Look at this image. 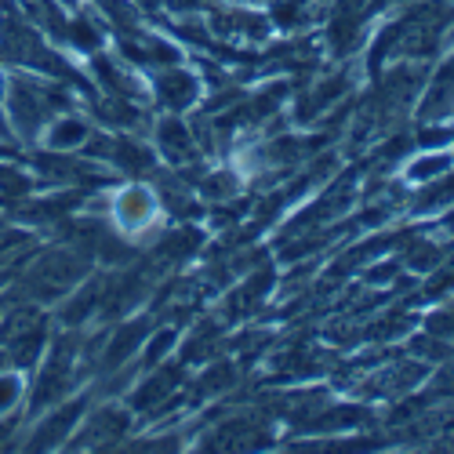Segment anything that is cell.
<instances>
[{"mask_svg":"<svg viewBox=\"0 0 454 454\" xmlns=\"http://www.w3.org/2000/svg\"><path fill=\"white\" fill-rule=\"evenodd\" d=\"M124 55H128L131 62H138V66H157V69H164V66H175V62H178V51H175L168 41H160V36H142V41H124Z\"/></svg>","mask_w":454,"mask_h":454,"instance_id":"4fadbf2b","label":"cell"},{"mask_svg":"<svg viewBox=\"0 0 454 454\" xmlns=\"http://www.w3.org/2000/svg\"><path fill=\"white\" fill-rule=\"evenodd\" d=\"M168 4H171L175 12H193V8L200 4V0H168Z\"/></svg>","mask_w":454,"mask_h":454,"instance_id":"f1b7e54d","label":"cell"},{"mask_svg":"<svg viewBox=\"0 0 454 454\" xmlns=\"http://www.w3.org/2000/svg\"><path fill=\"white\" fill-rule=\"evenodd\" d=\"M124 433H128V414H124V411H117V407H106V411H98L95 419H91V426H88V433H84V440H81V443L113 447V443H117Z\"/></svg>","mask_w":454,"mask_h":454,"instance_id":"5bb4252c","label":"cell"},{"mask_svg":"<svg viewBox=\"0 0 454 454\" xmlns=\"http://www.w3.org/2000/svg\"><path fill=\"white\" fill-rule=\"evenodd\" d=\"M436 396H454V360L447 364V371L436 378V389H433Z\"/></svg>","mask_w":454,"mask_h":454,"instance_id":"83f0119b","label":"cell"},{"mask_svg":"<svg viewBox=\"0 0 454 454\" xmlns=\"http://www.w3.org/2000/svg\"><path fill=\"white\" fill-rule=\"evenodd\" d=\"M8 102H12V117H15V124H19L22 131L33 135L51 109H62V106H66V95H62L59 88H36V84L15 81Z\"/></svg>","mask_w":454,"mask_h":454,"instance_id":"6da1fadb","label":"cell"},{"mask_svg":"<svg viewBox=\"0 0 454 454\" xmlns=\"http://www.w3.org/2000/svg\"><path fill=\"white\" fill-rule=\"evenodd\" d=\"M69 371H73V342L62 338V342L55 346V353H51V364L44 367L41 378H36V393L29 400V411H41V407L55 403L69 386Z\"/></svg>","mask_w":454,"mask_h":454,"instance_id":"277c9868","label":"cell"},{"mask_svg":"<svg viewBox=\"0 0 454 454\" xmlns=\"http://www.w3.org/2000/svg\"><path fill=\"white\" fill-rule=\"evenodd\" d=\"M29 193V178L19 168H0V200H22Z\"/></svg>","mask_w":454,"mask_h":454,"instance_id":"7402d4cb","label":"cell"},{"mask_svg":"<svg viewBox=\"0 0 454 454\" xmlns=\"http://www.w3.org/2000/svg\"><path fill=\"white\" fill-rule=\"evenodd\" d=\"M175 386H178V367H160L157 374H149L145 382L138 386V393L131 396V403L138 411H153V407H160L171 396Z\"/></svg>","mask_w":454,"mask_h":454,"instance_id":"7c38bea8","label":"cell"},{"mask_svg":"<svg viewBox=\"0 0 454 454\" xmlns=\"http://www.w3.org/2000/svg\"><path fill=\"white\" fill-rule=\"evenodd\" d=\"M197 244H200V233L197 230H178V233L164 237V244L157 247V254H160V262H182V258H189V254L197 251Z\"/></svg>","mask_w":454,"mask_h":454,"instance_id":"ffe728a7","label":"cell"},{"mask_svg":"<svg viewBox=\"0 0 454 454\" xmlns=\"http://www.w3.org/2000/svg\"><path fill=\"white\" fill-rule=\"evenodd\" d=\"M258 443H266V433H262V426L254 419H230L207 436L211 450H244V447H258Z\"/></svg>","mask_w":454,"mask_h":454,"instance_id":"52a82bcc","label":"cell"},{"mask_svg":"<svg viewBox=\"0 0 454 454\" xmlns=\"http://www.w3.org/2000/svg\"><path fill=\"white\" fill-rule=\"evenodd\" d=\"M113 211H117V222L124 230H142V225L153 218V193H149L145 185H131L117 197Z\"/></svg>","mask_w":454,"mask_h":454,"instance_id":"30bf717a","label":"cell"},{"mask_svg":"<svg viewBox=\"0 0 454 454\" xmlns=\"http://www.w3.org/2000/svg\"><path fill=\"white\" fill-rule=\"evenodd\" d=\"M98 306H102V284H88L77 298L69 301V306H62V324L77 327V324H84L91 313H98Z\"/></svg>","mask_w":454,"mask_h":454,"instance_id":"ac0fdd59","label":"cell"},{"mask_svg":"<svg viewBox=\"0 0 454 454\" xmlns=\"http://www.w3.org/2000/svg\"><path fill=\"white\" fill-rule=\"evenodd\" d=\"M88 138H91V128L81 117H62L48 131V145L51 149H77V145H88Z\"/></svg>","mask_w":454,"mask_h":454,"instance_id":"2e32d148","label":"cell"},{"mask_svg":"<svg viewBox=\"0 0 454 454\" xmlns=\"http://www.w3.org/2000/svg\"><path fill=\"white\" fill-rule=\"evenodd\" d=\"M145 334H149V324H145V320H135V324L121 327L117 334L109 338V346H106V353H102V367H106V371L124 367L128 356H135V349L145 342Z\"/></svg>","mask_w":454,"mask_h":454,"instance_id":"8fae6325","label":"cell"},{"mask_svg":"<svg viewBox=\"0 0 454 454\" xmlns=\"http://www.w3.org/2000/svg\"><path fill=\"white\" fill-rule=\"evenodd\" d=\"M233 378H237L233 364L218 360V364H211V367H207V371L200 374V382H197V393H200V396H211V393H222V389H233Z\"/></svg>","mask_w":454,"mask_h":454,"instance_id":"44dd1931","label":"cell"},{"mask_svg":"<svg viewBox=\"0 0 454 454\" xmlns=\"http://www.w3.org/2000/svg\"><path fill=\"white\" fill-rule=\"evenodd\" d=\"M447 251L436 244V240H429V237H414L411 244H407V251H403V258H407V266L411 270H419V273H429L433 266H440V258H443Z\"/></svg>","mask_w":454,"mask_h":454,"instance_id":"d6986e66","label":"cell"},{"mask_svg":"<svg viewBox=\"0 0 454 454\" xmlns=\"http://www.w3.org/2000/svg\"><path fill=\"white\" fill-rule=\"evenodd\" d=\"M84 270H88V262L77 251H55L33 270V294H44V298L62 294L73 280H81Z\"/></svg>","mask_w":454,"mask_h":454,"instance_id":"7a4b0ae2","label":"cell"},{"mask_svg":"<svg viewBox=\"0 0 454 454\" xmlns=\"http://www.w3.org/2000/svg\"><path fill=\"white\" fill-rule=\"evenodd\" d=\"M200 189H204V197L225 200V197H233V193H237V178H233V175H211Z\"/></svg>","mask_w":454,"mask_h":454,"instance_id":"cb8c5ba5","label":"cell"},{"mask_svg":"<svg viewBox=\"0 0 454 454\" xmlns=\"http://www.w3.org/2000/svg\"><path fill=\"white\" fill-rule=\"evenodd\" d=\"M171 346H175V331L168 327V331H160V334L153 338V342H149V349H145V360H142V364H145V367L160 364V360H164V353H168Z\"/></svg>","mask_w":454,"mask_h":454,"instance_id":"d4e9b609","label":"cell"},{"mask_svg":"<svg viewBox=\"0 0 454 454\" xmlns=\"http://www.w3.org/2000/svg\"><path fill=\"white\" fill-rule=\"evenodd\" d=\"M44 346V331L41 327H33V331H15L12 334V346L4 349V360L19 364V367H29L36 360V353H41Z\"/></svg>","mask_w":454,"mask_h":454,"instance_id":"e0dca14e","label":"cell"},{"mask_svg":"<svg viewBox=\"0 0 454 454\" xmlns=\"http://www.w3.org/2000/svg\"><path fill=\"white\" fill-rule=\"evenodd\" d=\"M450 113H454V59L429 81L422 106H419L422 121H440V117H450Z\"/></svg>","mask_w":454,"mask_h":454,"instance_id":"8992f818","label":"cell"},{"mask_svg":"<svg viewBox=\"0 0 454 454\" xmlns=\"http://www.w3.org/2000/svg\"><path fill=\"white\" fill-rule=\"evenodd\" d=\"M197 91H200V84H197V77L189 69H175V66H164L160 73H157V98L168 106V109H185V106H193V98H197Z\"/></svg>","mask_w":454,"mask_h":454,"instance_id":"5b68a950","label":"cell"},{"mask_svg":"<svg viewBox=\"0 0 454 454\" xmlns=\"http://www.w3.org/2000/svg\"><path fill=\"white\" fill-rule=\"evenodd\" d=\"M66 36H69V41L77 44V48H98V33H95V29H91L84 19L73 22V26L66 29Z\"/></svg>","mask_w":454,"mask_h":454,"instance_id":"484cf974","label":"cell"},{"mask_svg":"<svg viewBox=\"0 0 454 454\" xmlns=\"http://www.w3.org/2000/svg\"><path fill=\"white\" fill-rule=\"evenodd\" d=\"M19 396H22V382H19V378L15 374H0V414H4Z\"/></svg>","mask_w":454,"mask_h":454,"instance_id":"4316f807","label":"cell"},{"mask_svg":"<svg viewBox=\"0 0 454 454\" xmlns=\"http://www.w3.org/2000/svg\"><path fill=\"white\" fill-rule=\"evenodd\" d=\"M4 433H8V429H4V426H0V440H4Z\"/></svg>","mask_w":454,"mask_h":454,"instance_id":"f546056e","label":"cell"},{"mask_svg":"<svg viewBox=\"0 0 454 454\" xmlns=\"http://www.w3.org/2000/svg\"><path fill=\"white\" fill-rule=\"evenodd\" d=\"M193 138H197V135L189 131L182 121H175V117H168V121L157 124V142H160V149H164V157L175 160V164H189V160L197 157Z\"/></svg>","mask_w":454,"mask_h":454,"instance_id":"9c48e42d","label":"cell"},{"mask_svg":"<svg viewBox=\"0 0 454 454\" xmlns=\"http://www.w3.org/2000/svg\"><path fill=\"white\" fill-rule=\"evenodd\" d=\"M450 164H454V157L447 153V149H436V153L414 157V160L403 168V178H407L411 185H429V182L450 175Z\"/></svg>","mask_w":454,"mask_h":454,"instance_id":"9a60e30c","label":"cell"},{"mask_svg":"<svg viewBox=\"0 0 454 454\" xmlns=\"http://www.w3.org/2000/svg\"><path fill=\"white\" fill-rule=\"evenodd\" d=\"M353 91V77L346 69H334L331 77H324L320 84H313L306 95L298 98V109H294V117L301 121V124H309V121H317L320 113H327L331 106H338L346 95Z\"/></svg>","mask_w":454,"mask_h":454,"instance_id":"3957f363","label":"cell"},{"mask_svg":"<svg viewBox=\"0 0 454 454\" xmlns=\"http://www.w3.org/2000/svg\"><path fill=\"white\" fill-rule=\"evenodd\" d=\"M98 4L106 8V15H109L113 22H117L121 29H135V26H138V15H135V8H128L124 0H98Z\"/></svg>","mask_w":454,"mask_h":454,"instance_id":"603a6c76","label":"cell"},{"mask_svg":"<svg viewBox=\"0 0 454 454\" xmlns=\"http://www.w3.org/2000/svg\"><path fill=\"white\" fill-rule=\"evenodd\" d=\"M81 414H84V400H73V403H66L62 411H55L51 419L33 433V440H29V450H48V447H55V443H62L66 436H69V429L81 422Z\"/></svg>","mask_w":454,"mask_h":454,"instance_id":"ba28073f","label":"cell"}]
</instances>
